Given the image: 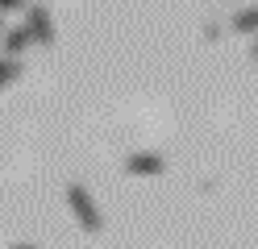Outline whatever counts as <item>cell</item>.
Returning a JSON list of instances; mask_svg holds the SVG:
<instances>
[{"instance_id": "cell-1", "label": "cell", "mask_w": 258, "mask_h": 249, "mask_svg": "<svg viewBox=\"0 0 258 249\" xmlns=\"http://www.w3.org/2000/svg\"><path fill=\"white\" fill-rule=\"evenodd\" d=\"M67 204H71V212H75V220L84 224V232H100V212H96V204H92V195L79 187V183H71L67 187Z\"/></svg>"}, {"instance_id": "cell-2", "label": "cell", "mask_w": 258, "mask_h": 249, "mask_svg": "<svg viewBox=\"0 0 258 249\" xmlns=\"http://www.w3.org/2000/svg\"><path fill=\"white\" fill-rule=\"evenodd\" d=\"M29 38H38V46H54V25H50V9L34 5L29 9Z\"/></svg>"}, {"instance_id": "cell-3", "label": "cell", "mask_w": 258, "mask_h": 249, "mask_svg": "<svg viewBox=\"0 0 258 249\" xmlns=\"http://www.w3.org/2000/svg\"><path fill=\"white\" fill-rule=\"evenodd\" d=\"M125 171H129V175H150V179H154V175L167 171V162L158 158V154H129V158H125Z\"/></svg>"}, {"instance_id": "cell-4", "label": "cell", "mask_w": 258, "mask_h": 249, "mask_svg": "<svg viewBox=\"0 0 258 249\" xmlns=\"http://www.w3.org/2000/svg\"><path fill=\"white\" fill-rule=\"evenodd\" d=\"M29 42H34V38H29V29H13L9 38H5V54H9V58H17Z\"/></svg>"}, {"instance_id": "cell-5", "label": "cell", "mask_w": 258, "mask_h": 249, "mask_svg": "<svg viewBox=\"0 0 258 249\" xmlns=\"http://www.w3.org/2000/svg\"><path fill=\"white\" fill-rule=\"evenodd\" d=\"M254 25H258V9H246L241 17H233V29L237 33H254Z\"/></svg>"}, {"instance_id": "cell-6", "label": "cell", "mask_w": 258, "mask_h": 249, "mask_svg": "<svg viewBox=\"0 0 258 249\" xmlns=\"http://www.w3.org/2000/svg\"><path fill=\"white\" fill-rule=\"evenodd\" d=\"M13 79H17V62H13V58H0V88L13 83Z\"/></svg>"}, {"instance_id": "cell-7", "label": "cell", "mask_w": 258, "mask_h": 249, "mask_svg": "<svg viewBox=\"0 0 258 249\" xmlns=\"http://www.w3.org/2000/svg\"><path fill=\"white\" fill-rule=\"evenodd\" d=\"M25 5V0H0V13H5V9H21Z\"/></svg>"}, {"instance_id": "cell-8", "label": "cell", "mask_w": 258, "mask_h": 249, "mask_svg": "<svg viewBox=\"0 0 258 249\" xmlns=\"http://www.w3.org/2000/svg\"><path fill=\"white\" fill-rule=\"evenodd\" d=\"M13 249H38V245H13Z\"/></svg>"}]
</instances>
